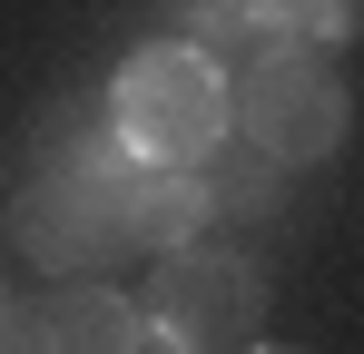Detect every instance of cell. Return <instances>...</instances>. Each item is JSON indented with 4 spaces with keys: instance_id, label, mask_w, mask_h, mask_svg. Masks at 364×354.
<instances>
[{
    "instance_id": "cell-1",
    "label": "cell",
    "mask_w": 364,
    "mask_h": 354,
    "mask_svg": "<svg viewBox=\"0 0 364 354\" xmlns=\"http://www.w3.org/2000/svg\"><path fill=\"white\" fill-rule=\"evenodd\" d=\"M237 128V79L187 40H148L109 79V138L128 168H207Z\"/></svg>"
},
{
    "instance_id": "cell-8",
    "label": "cell",
    "mask_w": 364,
    "mask_h": 354,
    "mask_svg": "<svg viewBox=\"0 0 364 354\" xmlns=\"http://www.w3.org/2000/svg\"><path fill=\"white\" fill-rule=\"evenodd\" d=\"M207 197H217V217H246V207H276V168L256 158V168H237V177H207Z\"/></svg>"
},
{
    "instance_id": "cell-5",
    "label": "cell",
    "mask_w": 364,
    "mask_h": 354,
    "mask_svg": "<svg viewBox=\"0 0 364 354\" xmlns=\"http://www.w3.org/2000/svg\"><path fill=\"white\" fill-rule=\"evenodd\" d=\"M217 217L207 197V168H128L119 177V236L148 246V256H187Z\"/></svg>"
},
{
    "instance_id": "cell-10",
    "label": "cell",
    "mask_w": 364,
    "mask_h": 354,
    "mask_svg": "<svg viewBox=\"0 0 364 354\" xmlns=\"http://www.w3.org/2000/svg\"><path fill=\"white\" fill-rule=\"evenodd\" d=\"M0 325H10V286H0Z\"/></svg>"
},
{
    "instance_id": "cell-2",
    "label": "cell",
    "mask_w": 364,
    "mask_h": 354,
    "mask_svg": "<svg viewBox=\"0 0 364 354\" xmlns=\"http://www.w3.org/2000/svg\"><path fill=\"white\" fill-rule=\"evenodd\" d=\"M119 177H128V158H50V168H30V187L10 197L20 256L50 266L60 286L99 276V266L128 246L119 236Z\"/></svg>"
},
{
    "instance_id": "cell-9",
    "label": "cell",
    "mask_w": 364,
    "mask_h": 354,
    "mask_svg": "<svg viewBox=\"0 0 364 354\" xmlns=\"http://www.w3.org/2000/svg\"><path fill=\"white\" fill-rule=\"evenodd\" d=\"M246 354H305V345H246Z\"/></svg>"
},
{
    "instance_id": "cell-11",
    "label": "cell",
    "mask_w": 364,
    "mask_h": 354,
    "mask_svg": "<svg viewBox=\"0 0 364 354\" xmlns=\"http://www.w3.org/2000/svg\"><path fill=\"white\" fill-rule=\"evenodd\" d=\"M148 354H178V345H158V335H148Z\"/></svg>"
},
{
    "instance_id": "cell-3",
    "label": "cell",
    "mask_w": 364,
    "mask_h": 354,
    "mask_svg": "<svg viewBox=\"0 0 364 354\" xmlns=\"http://www.w3.org/2000/svg\"><path fill=\"white\" fill-rule=\"evenodd\" d=\"M138 315H148L158 345H178V354H246V345H256V325H266V266L237 256V246L158 256Z\"/></svg>"
},
{
    "instance_id": "cell-7",
    "label": "cell",
    "mask_w": 364,
    "mask_h": 354,
    "mask_svg": "<svg viewBox=\"0 0 364 354\" xmlns=\"http://www.w3.org/2000/svg\"><path fill=\"white\" fill-rule=\"evenodd\" d=\"M178 40L187 50H207L217 69H256V59L296 50V30H286V0H187L178 10Z\"/></svg>"
},
{
    "instance_id": "cell-6",
    "label": "cell",
    "mask_w": 364,
    "mask_h": 354,
    "mask_svg": "<svg viewBox=\"0 0 364 354\" xmlns=\"http://www.w3.org/2000/svg\"><path fill=\"white\" fill-rule=\"evenodd\" d=\"M40 354H148V315L119 286L79 276V286H60L40 305Z\"/></svg>"
},
{
    "instance_id": "cell-4",
    "label": "cell",
    "mask_w": 364,
    "mask_h": 354,
    "mask_svg": "<svg viewBox=\"0 0 364 354\" xmlns=\"http://www.w3.org/2000/svg\"><path fill=\"white\" fill-rule=\"evenodd\" d=\"M237 128H246V148H256L266 168H315V158L345 148L355 99H345V79L325 69V50H276V59H256L237 79Z\"/></svg>"
}]
</instances>
